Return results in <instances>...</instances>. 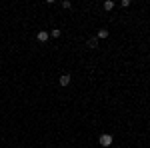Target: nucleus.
I'll list each match as a JSON object with an SVG mask.
<instances>
[{"mask_svg": "<svg viewBox=\"0 0 150 148\" xmlns=\"http://www.w3.org/2000/svg\"><path fill=\"white\" fill-rule=\"evenodd\" d=\"M98 142H100V146H104V148L112 146V134H102Z\"/></svg>", "mask_w": 150, "mask_h": 148, "instance_id": "nucleus-1", "label": "nucleus"}, {"mask_svg": "<svg viewBox=\"0 0 150 148\" xmlns=\"http://www.w3.org/2000/svg\"><path fill=\"white\" fill-rule=\"evenodd\" d=\"M48 36H50V32H46V30H40V32L36 34V38H38V42H48Z\"/></svg>", "mask_w": 150, "mask_h": 148, "instance_id": "nucleus-2", "label": "nucleus"}, {"mask_svg": "<svg viewBox=\"0 0 150 148\" xmlns=\"http://www.w3.org/2000/svg\"><path fill=\"white\" fill-rule=\"evenodd\" d=\"M70 74H62V76H60V78H58V84H60V86H68L70 84Z\"/></svg>", "mask_w": 150, "mask_h": 148, "instance_id": "nucleus-3", "label": "nucleus"}, {"mask_svg": "<svg viewBox=\"0 0 150 148\" xmlns=\"http://www.w3.org/2000/svg\"><path fill=\"white\" fill-rule=\"evenodd\" d=\"M114 0H106V2H104V10H114Z\"/></svg>", "mask_w": 150, "mask_h": 148, "instance_id": "nucleus-4", "label": "nucleus"}, {"mask_svg": "<svg viewBox=\"0 0 150 148\" xmlns=\"http://www.w3.org/2000/svg\"><path fill=\"white\" fill-rule=\"evenodd\" d=\"M88 48H98V38H88Z\"/></svg>", "mask_w": 150, "mask_h": 148, "instance_id": "nucleus-5", "label": "nucleus"}, {"mask_svg": "<svg viewBox=\"0 0 150 148\" xmlns=\"http://www.w3.org/2000/svg\"><path fill=\"white\" fill-rule=\"evenodd\" d=\"M60 34H62V30H58V28L50 30V36H52V38H60Z\"/></svg>", "mask_w": 150, "mask_h": 148, "instance_id": "nucleus-6", "label": "nucleus"}, {"mask_svg": "<svg viewBox=\"0 0 150 148\" xmlns=\"http://www.w3.org/2000/svg\"><path fill=\"white\" fill-rule=\"evenodd\" d=\"M98 38H108V30L106 28H100L98 30Z\"/></svg>", "mask_w": 150, "mask_h": 148, "instance_id": "nucleus-7", "label": "nucleus"}, {"mask_svg": "<svg viewBox=\"0 0 150 148\" xmlns=\"http://www.w3.org/2000/svg\"><path fill=\"white\" fill-rule=\"evenodd\" d=\"M62 8H72V2H68V0H64V2H62Z\"/></svg>", "mask_w": 150, "mask_h": 148, "instance_id": "nucleus-8", "label": "nucleus"}, {"mask_svg": "<svg viewBox=\"0 0 150 148\" xmlns=\"http://www.w3.org/2000/svg\"><path fill=\"white\" fill-rule=\"evenodd\" d=\"M120 4H122V6H124V8H128V6H130V0H122V2H120Z\"/></svg>", "mask_w": 150, "mask_h": 148, "instance_id": "nucleus-9", "label": "nucleus"}]
</instances>
